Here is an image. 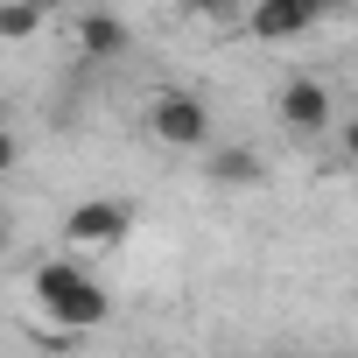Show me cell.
<instances>
[{
	"mask_svg": "<svg viewBox=\"0 0 358 358\" xmlns=\"http://www.w3.org/2000/svg\"><path fill=\"white\" fill-rule=\"evenodd\" d=\"M29 288H36V302L50 309V323H64V330H92V323H106V288L71 260V253H57V260H36V274H29Z\"/></svg>",
	"mask_w": 358,
	"mask_h": 358,
	"instance_id": "6da1fadb",
	"label": "cell"
},
{
	"mask_svg": "<svg viewBox=\"0 0 358 358\" xmlns=\"http://www.w3.org/2000/svg\"><path fill=\"white\" fill-rule=\"evenodd\" d=\"M148 134L162 148H176V155H197L211 141V106L197 92H155L148 99Z\"/></svg>",
	"mask_w": 358,
	"mask_h": 358,
	"instance_id": "7a4b0ae2",
	"label": "cell"
},
{
	"mask_svg": "<svg viewBox=\"0 0 358 358\" xmlns=\"http://www.w3.org/2000/svg\"><path fill=\"white\" fill-rule=\"evenodd\" d=\"M127 232H134V204H120V197H92V204H78V211L64 218L71 253H106V246H120Z\"/></svg>",
	"mask_w": 358,
	"mask_h": 358,
	"instance_id": "3957f363",
	"label": "cell"
},
{
	"mask_svg": "<svg viewBox=\"0 0 358 358\" xmlns=\"http://www.w3.org/2000/svg\"><path fill=\"white\" fill-rule=\"evenodd\" d=\"M316 22H323L316 0H246V29L260 43H302Z\"/></svg>",
	"mask_w": 358,
	"mask_h": 358,
	"instance_id": "277c9868",
	"label": "cell"
},
{
	"mask_svg": "<svg viewBox=\"0 0 358 358\" xmlns=\"http://www.w3.org/2000/svg\"><path fill=\"white\" fill-rule=\"evenodd\" d=\"M330 113H337V99H330L323 78H288V85H281V127H288V134H323Z\"/></svg>",
	"mask_w": 358,
	"mask_h": 358,
	"instance_id": "5b68a950",
	"label": "cell"
},
{
	"mask_svg": "<svg viewBox=\"0 0 358 358\" xmlns=\"http://www.w3.org/2000/svg\"><path fill=\"white\" fill-rule=\"evenodd\" d=\"M78 50L99 57V64H113V57L127 50V22H120V15H78Z\"/></svg>",
	"mask_w": 358,
	"mask_h": 358,
	"instance_id": "8992f818",
	"label": "cell"
},
{
	"mask_svg": "<svg viewBox=\"0 0 358 358\" xmlns=\"http://www.w3.org/2000/svg\"><path fill=\"white\" fill-rule=\"evenodd\" d=\"M204 176H211V183H225V190L260 183V155H253V148H218V155L204 162Z\"/></svg>",
	"mask_w": 358,
	"mask_h": 358,
	"instance_id": "52a82bcc",
	"label": "cell"
},
{
	"mask_svg": "<svg viewBox=\"0 0 358 358\" xmlns=\"http://www.w3.org/2000/svg\"><path fill=\"white\" fill-rule=\"evenodd\" d=\"M43 29V0H0V43H29Z\"/></svg>",
	"mask_w": 358,
	"mask_h": 358,
	"instance_id": "ba28073f",
	"label": "cell"
},
{
	"mask_svg": "<svg viewBox=\"0 0 358 358\" xmlns=\"http://www.w3.org/2000/svg\"><path fill=\"white\" fill-rule=\"evenodd\" d=\"M15 162H22V141H15V127H8V120H0V176H8Z\"/></svg>",
	"mask_w": 358,
	"mask_h": 358,
	"instance_id": "9c48e42d",
	"label": "cell"
},
{
	"mask_svg": "<svg viewBox=\"0 0 358 358\" xmlns=\"http://www.w3.org/2000/svg\"><path fill=\"white\" fill-rule=\"evenodd\" d=\"M183 8H190V15H225L232 0H183Z\"/></svg>",
	"mask_w": 358,
	"mask_h": 358,
	"instance_id": "30bf717a",
	"label": "cell"
},
{
	"mask_svg": "<svg viewBox=\"0 0 358 358\" xmlns=\"http://www.w3.org/2000/svg\"><path fill=\"white\" fill-rule=\"evenodd\" d=\"M0 253H8V218H0Z\"/></svg>",
	"mask_w": 358,
	"mask_h": 358,
	"instance_id": "8fae6325",
	"label": "cell"
},
{
	"mask_svg": "<svg viewBox=\"0 0 358 358\" xmlns=\"http://www.w3.org/2000/svg\"><path fill=\"white\" fill-rule=\"evenodd\" d=\"M316 8H323V15H330V8H344V0H316Z\"/></svg>",
	"mask_w": 358,
	"mask_h": 358,
	"instance_id": "7c38bea8",
	"label": "cell"
}]
</instances>
